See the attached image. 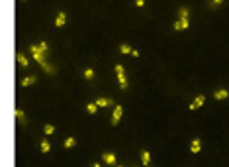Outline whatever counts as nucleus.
Segmentation results:
<instances>
[{"mask_svg":"<svg viewBox=\"0 0 229 167\" xmlns=\"http://www.w3.org/2000/svg\"><path fill=\"white\" fill-rule=\"evenodd\" d=\"M30 53L33 55V59H35L37 63L41 65V69H43V71H45V73H47V75H55V69H53V67L49 65L47 61H45V53H43V51H41V49H39V45H37V43L30 45Z\"/></svg>","mask_w":229,"mask_h":167,"instance_id":"nucleus-1","label":"nucleus"},{"mask_svg":"<svg viewBox=\"0 0 229 167\" xmlns=\"http://www.w3.org/2000/svg\"><path fill=\"white\" fill-rule=\"evenodd\" d=\"M122 112H123V108L119 106V104H116L114 106V114H112V126H118V122H119V118H122Z\"/></svg>","mask_w":229,"mask_h":167,"instance_id":"nucleus-2","label":"nucleus"},{"mask_svg":"<svg viewBox=\"0 0 229 167\" xmlns=\"http://www.w3.org/2000/svg\"><path fill=\"white\" fill-rule=\"evenodd\" d=\"M204 102H206V97L204 94H198L196 98H194V102H190V110H196V108H200V106H204Z\"/></svg>","mask_w":229,"mask_h":167,"instance_id":"nucleus-3","label":"nucleus"},{"mask_svg":"<svg viewBox=\"0 0 229 167\" xmlns=\"http://www.w3.org/2000/svg\"><path fill=\"white\" fill-rule=\"evenodd\" d=\"M188 28H190V20H180V18H178L176 22H174V30H176V32L188 30Z\"/></svg>","mask_w":229,"mask_h":167,"instance_id":"nucleus-4","label":"nucleus"},{"mask_svg":"<svg viewBox=\"0 0 229 167\" xmlns=\"http://www.w3.org/2000/svg\"><path fill=\"white\" fill-rule=\"evenodd\" d=\"M102 161H104V163H108L110 167H114L116 165V155H114V153H110V152H106V153H102Z\"/></svg>","mask_w":229,"mask_h":167,"instance_id":"nucleus-5","label":"nucleus"},{"mask_svg":"<svg viewBox=\"0 0 229 167\" xmlns=\"http://www.w3.org/2000/svg\"><path fill=\"white\" fill-rule=\"evenodd\" d=\"M200 149H202V141H200V138H194L192 144H190V152H192V153H200Z\"/></svg>","mask_w":229,"mask_h":167,"instance_id":"nucleus-6","label":"nucleus"},{"mask_svg":"<svg viewBox=\"0 0 229 167\" xmlns=\"http://www.w3.org/2000/svg\"><path fill=\"white\" fill-rule=\"evenodd\" d=\"M65 24H67V14H65V12H59L57 18H55V26L57 28H63Z\"/></svg>","mask_w":229,"mask_h":167,"instance_id":"nucleus-7","label":"nucleus"},{"mask_svg":"<svg viewBox=\"0 0 229 167\" xmlns=\"http://www.w3.org/2000/svg\"><path fill=\"white\" fill-rule=\"evenodd\" d=\"M178 18L180 20H188L190 18V8L188 6H180L178 8Z\"/></svg>","mask_w":229,"mask_h":167,"instance_id":"nucleus-8","label":"nucleus"},{"mask_svg":"<svg viewBox=\"0 0 229 167\" xmlns=\"http://www.w3.org/2000/svg\"><path fill=\"white\" fill-rule=\"evenodd\" d=\"M96 104H98V108H104V106H114V100H112V98H96Z\"/></svg>","mask_w":229,"mask_h":167,"instance_id":"nucleus-9","label":"nucleus"},{"mask_svg":"<svg viewBox=\"0 0 229 167\" xmlns=\"http://www.w3.org/2000/svg\"><path fill=\"white\" fill-rule=\"evenodd\" d=\"M214 97H215V100H225V98H229V93L225 89H219V90L214 93Z\"/></svg>","mask_w":229,"mask_h":167,"instance_id":"nucleus-10","label":"nucleus"},{"mask_svg":"<svg viewBox=\"0 0 229 167\" xmlns=\"http://www.w3.org/2000/svg\"><path fill=\"white\" fill-rule=\"evenodd\" d=\"M35 81H37L35 75H30V77L22 79V87H31V85H35Z\"/></svg>","mask_w":229,"mask_h":167,"instance_id":"nucleus-11","label":"nucleus"},{"mask_svg":"<svg viewBox=\"0 0 229 167\" xmlns=\"http://www.w3.org/2000/svg\"><path fill=\"white\" fill-rule=\"evenodd\" d=\"M16 59H18V65L20 67H28V65H30V61H28V57L24 55V53H18V55H16Z\"/></svg>","mask_w":229,"mask_h":167,"instance_id":"nucleus-12","label":"nucleus"},{"mask_svg":"<svg viewBox=\"0 0 229 167\" xmlns=\"http://www.w3.org/2000/svg\"><path fill=\"white\" fill-rule=\"evenodd\" d=\"M14 114H16V118H18V122H20V124H26V114H24L22 108H16Z\"/></svg>","mask_w":229,"mask_h":167,"instance_id":"nucleus-13","label":"nucleus"},{"mask_svg":"<svg viewBox=\"0 0 229 167\" xmlns=\"http://www.w3.org/2000/svg\"><path fill=\"white\" fill-rule=\"evenodd\" d=\"M118 81H119V89H122V90H126L127 87H129V83H127V77H126V75H119Z\"/></svg>","mask_w":229,"mask_h":167,"instance_id":"nucleus-14","label":"nucleus"},{"mask_svg":"<svg viewBox=\"0 0 229 167\" xmlns=\"http://www.w3.org/2000/svg\"><path fill=\"white\" fill-rule=\"evenodd\" d=\"M141 163H143V165H149V163H151V155H149L147 149H143V152H141Z\"/></svg>","mask_w":229,"mask_h":167,"instance_id":"nucleus-15","label":"nucleus"},{"mask_svg":"<svg viewBox=\"0 0 229 167\" xmlns=\"http://www.w3.org/2000/svg\"><path fill=\"white\" fill-rule=\"evenodd\" d=\"M39 149H41V153H49V152H51V144H49L47 140H43L39 144Z\"/></svg>","mask_w":229,"mask_h":167,"instance_id":"nucleus-16","label":"nucleus"},{"mask_svg":"<svg viewBox=\"0 0 229 167\" xmlns=\"http://www.w3.org/2000/svg\"><path fill=\"white\" fill-rule=\"evenodd\" d=\"M131 51H133L131 45H127V43H122V45H119V53H123V55H127V53L131 55Z\"/></svg>","mask_w":229,"mask_h":167,"instance_id":"nucleus-17","label":"nucleus"},{"mask_svg":"<svg viewBox=\"0 0 229 167\" xmlns=\"http://www.w3.org/2000/svg\"><path fill=\"white\" fill-rule=\"evenodd\" d=\"M74 144H77V138H67L65 140V149H70V148H74Z\"/></svg>","mask_w":229,"mask_h":167,"instance_id":"nucleus-18","label":"nucleus"},{"mask_svg":"<svg viewBox=\"0 0 229 167\" xmlns=\"http://www.w3.org/2000/svg\"><path fill=\"white\" fill-rule=\"evenodd\" d=\"M86 110H88V114H96V112H98V104H96V102L86 104Z\"/></svg>","mask_w":229,"mask_h":167,"instance_id":"nucleus-19","label":"nucleus"},{"mask_svg":"<svg viewBox=\"0 0 229 167\" xmlns=\"http://www.w3.org/2000/svg\"><path fill=\"white\" fill-rule=\"evenodd\" d=\"M43 132H45V136H51V134H55V126H53V124H45Z\"/></svg>","mask_w":229,"mask_h":167,"instance_id":"nucleus-20","label":"nucleus"},{"mask_svg":"<svg viewBox=\"0 0 229 167\" xmlns=\"http://www.w3.org/2000/svg\"><path fill=\"white\" fill-rule=\"evenodd\" d=\"M84 79H94V69H84Z\"/></svg>","mask_w":229,"mask_h":167,"instance_id":"nucleus-21","label":"nucleus"},{"mask_svg":"<svg viewBox=\"0 0 229 167\" xmlns=\"http://www.w3.org/2000/svg\"><path fill=\"white\" fill-rule=\"evenodd\" d=\"M114 69H116V75H118V77H119V75H126V71H123V65H119V63H118V65L114 67Z\"/></svg>","mask_w":229,"mask_h":167,"instance_id":"nucleus-22","label":"nucleus"},{"mask_svg":"<svg viewBox=\"0 0 229 167\" xmlns=\"http://www.w3.org/2000/svg\"><path fill=\"white\" fill-rule=\"evenodd\" d=\"M37 45H39V49H41V51H43V53H47V51H49V45L45 43V41H39V43H37Z\"/></svg>","mask_w":229,"mask_h":167,"instance_id":"nucleus-23","label":"nucleus"},{"mask_svg":"<svg viewBox=\"0 0 229 167\" xmlns=\"http://www.w3.org/2000/svg\"><path fill=\"white\" fill-rule=\"evenodd\" d=\"M223 2H225V0H210V6H211V8H215V6H221Z\"/></svg>","mask_w":229,"mask_h":167,"instance_id":"nucleus-24","label":"nucleus"},{"mask_svg":"<svg viewBox=\"0 0 229 167\" xmlns=\"http://www.w3.org/2000/svg\"><path fill=\"white\" fill-rule=\"evenodd\" d=\"M133 2H135V6H139V8L145 6V0H133Z\"/></svg>","mask_w":229,"mask_h":167,"instance_id":"nucleus-25","label":"nucleus"},{"mask_svg":"<svg viewBox=\"0 0 229 167\" xmlns=\"http://www.w3.org/2000/svg\"><path fill=\"white\" fill-rule=\"evenodd\" d=\"M92 167H102V165H100V163H92Z\"/></svg>","mask_w":229,"mask_h":167,"instance_id":"nucleus-26","label":"nucleus"},{"mask_svg":"<svg viewBox=\"0 0 229 167\" xmlns=\"http://www.w3.org/2000/svg\"><path fill=\"white\" fill-rule=\"evenodd\" d=\"M114 167H123V165H114Z\"/></svg>","mask_w":229,"mask_h":167,"instance_id":"nucleus-27","label":"nucleus"}]
</instances>
